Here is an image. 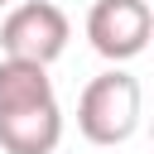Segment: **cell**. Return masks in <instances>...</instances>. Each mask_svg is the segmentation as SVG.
Returning <instances> with one entry per match:
<instances>
[{
  "label": "cell",
  "mask_w": 154,
  "mask_h": 154,
  "mask_svg": "<svg viewBox=\"0 0 154 154\" xmlns=\"http://www.w3.org/2000/svg\"><path fill=\"white\" fill-rule=\"evenodd\" d=\"M140 77H130L125 67H111L101 77H91L77 96V130L91 144H125L140 130Z\"/></svg>",
  "instance_id": "6da1fadb"
},
{
  "label": "cell",
  "mask_w": 154,
  "mask_h": 154,
  "mask_svg": "<svg viewBox=\"0 0 154 154\" xmlns=\"http://www.w3.org/2000/svg\"><path fill=\"white\" fill-rule=\"evenodd\" d=\"M67 38H72V24L53 0H19V5H10L5 24H0L5 58L34 63V67H48L53 58H63Z\"/></svg>",
  "instance_id": "7a4b0ae2"
},
{
  "label": "cell",
  "mask_w": 154,
  "mask_h": 154,
  "mask_svg": "<svg viewBox=\"0 0 154 154\" xmlns=\"http://www.w3.org/2000/svg\"><path fill=\"white\" fill-rule=\"evenodd\" d=\"M154 10L149 0H96L87 10V38L106 63H130L149 48Z\"/></svg>",
  "instance_id": "3957f363"
},
{
  "label": "cell",
  "mask_w": 154,
  "mask_h": 154,
  "mask_svg": "<svg viewBox=\"0 0 154 154\" xmlns=\"http://www.w3.org/2000/svg\"><path fill=\"white\" fill-rule=\"evenodd\" d=\"M58 140H63V106H58V96L0 111V149L5 154H53Z\"/></svg>",
  "instance_id": "277c9868"
},
{
  "label": "cell",
  "mask_w": 154,
  "mask_h": 154,
  "mask_svg": "<svg viewBox=\"0 0 154 154\" xmlns=\"http://www.w3.org/2000/svg\"><path fill=\"white\" fill-rule=\"evenodd\" d=\"M34 101H53V77H48V67L0 58V111L34 106Z\"/></svg>",
  "instance_id": "5b68a950"
},
{
  "label": "cell",
  "mask_w": 154,
  "mask_h": 154,
  "mask_svg": "<svg viewBox=\"0 0 154 154\" xmlns=\"http://www.w3.org/2000/svg\"><path fill=\"white\" fill-rule=\"evenodd\" d=\"M0 5H14V0H0Z\"/></svg>",
  "instance_id": "8992f818"
}]
</instances>
